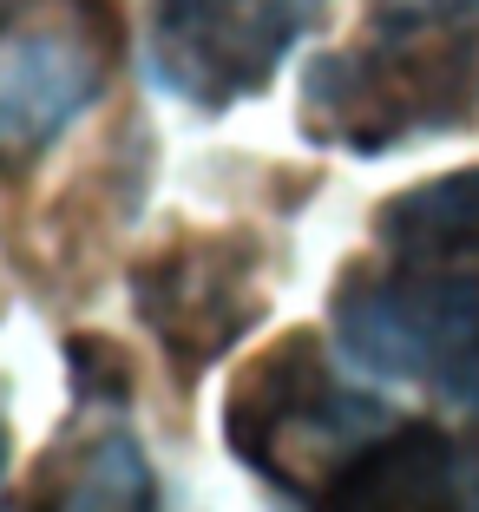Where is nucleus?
Instances as JSON below:
<instances>
[{"label":"nucleus","mask_w":479,"mask_h":512,"mask_svg":"<svg viewBox=\"0 0 479 512\" xmlns=\"http://www.w3.org/2000/svg\"><path fill=\"white\" fill-rule=\"evenodd\" d=\"M479 125V0H368L348 46L302 66V138L388 158Z\"/></svg>","instance_id":"f257e3e1"},{"label":"nucleus","mask_w":479,"mask_h":512,"mask_svg":"<svg viewBox=\"0 0 479 512\" xmlns=\"http://www.w3.org/2000/svg\"><path fill=\"white\" fill-rule=\"evenodd\" d=\"M335 348L355 375L479 414V256H368L329 296Z\"/></svg>","instance_id":"f03ea898"},{"label":"nucleus","mask_w":479,"mask_h":512,"mask_svg":"<svg viewBox=\"0 0 479 512\" xmlns=\"http://www.w3.org/2000/svg\"><path fill=\"white\" fill-rule=\"evenodd\" d=\"M394 421V407L368 394L342 362H329L322 335L296 329L270 342L230 381L224 440L270 493L309 506V493L342 467L361 440H375Z\"/></svg>","instance_id":"7ed1b4c3"},{"label":"nucleus","mask_w":479,"mask_h":512,"mask_svg":"<svg viewBox=\"0 0 479 512\" xmlns=\"http://www.w3.org/2000/svg\"><path fill=\"white\" fill-rule=\"evenodd\" d=\"M119 0H0V171H27L112 86Z\"/></svg>","instance_id":"20e7f679"},{"label":"nucleus","mask_w":479,"mask_h":512,"mask_svg":"<svg viewBox=\"0 0 479 512\" xmlns=\"http://www.w3.org/2000/svg\"><path fill=\"white\" fill-rule=\"evenodd\" d=\"M329 20V0H151L145 79L197 112H230L270 86Z\"/></svg>","instance_id":"39448f33"},{"label":"nucleus","mask_w":479,"mask_h":512,"mask_svg":"<svg viewBox=\"0 0 479 512\" xmlns=\"http://www.w3.org/2000/svg\"><path fill=\"white\" fill-rule=\"evenodd\" d=\"M263 243L256 230H178L132 263V309L171 375L191 388L263 322Z\"/></svg>","instance_id":"423d86ee"},{"label":"nucleus","mask_w":479,"mask_h":512,"mask_svg":"<svg viewBox=\"0 0 479 512\" xmlns=\"http://www.w3.org/2000/svg\"><path fill=\"white\" fill-rule=\"evenodd\" d=\"M302 512H479V414H466V427L394 414L315 486Z\"/></svg>","instance_id":"0eeeda50"},{"label":"nucleus","mask_w":479,"mask_h":512,"mask_svg":"<svg viewBox=\"0 0 479 512\" xmlns=\"http://www.w3.org/2000/svg\"><path fill=\"white\" fill-rule=\"evenodd\" d=\"M20 512H165V480L119 407H79L40 460Z\"/></svg>","instance_id":"6e6552de"},{"label":"nucleus","mask_w":479,"mask_h":512,"mask_svg":"<svg viewBox=\"0 0 479 512\" xmlns=\"http://www.w3.org/2000/svg\"><path fill=\"white\" fill-rule=\"evenodd\" d=\"M368 237L381 256H479V165L394 191Z\"/></svg>","instance_id":"1a4fd4ad"},{"label":"nucleus","mask_w":479,"mask_h":512,"mask_svg":"<svg viewBox=\"0 0 479 512\" xmlns=\"http://www.w3.org/2000/svg\"><path fill=\"white\" fill-rule=\"evenodd\" d=\"M66 362H73L79 407H125L132 401V368H125L119 342H105V335H73V342H66Z\"/></svg>","instance_id":"9d476101"},{"label":"nucleus","mask_w":479,"mask_h":512,"mask_svg":"<svg viewBox=\"0 0 479 512\" xmlns=\"http://www.w3.org/2000/svg\"><path fill=\"white\" fill-rule=\"evenodd\" d=\"M0 493H7V421H0Z\"/></svg>","instance_id":"9b49d317"}]
</instances>
